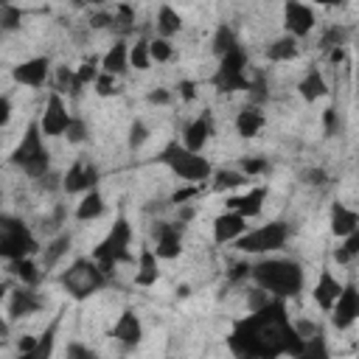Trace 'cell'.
I'll return each instance as SVG.
<instances>
[{"label": "cell", "instance_id": "cell-30", "mask_svg": "<svg viewBox=\"0 0 359 359\" xmlns=\"http://www.w3.org/2000/svg\"><path fill=\"white\" fill-rule=\"evenodd\" d=\"M154 25H157V34L168 39V36L180 34V28H182V14H180L177 8H171L168 3H163V6L157 8V20H154Z\"/></svg>", "mask_w": 359, "mask_h": 359}, {"label": "cell", "instance_id": "cell-43", "mask_svg": "<svg viewBox=\"0 0 359 359\" xmlns=\"http://www.w3.org/2000/svg\"><path fill=\"white\" fill-rule=\"evenodd\" d=\"M93 87H95V93H98V95H104V98H107V95H118V93H121V90H118V76L104 73V70L98 73V79L93 81Z\"/></svg>", "mask_w": 359, "mask_h": 359}, {"label": "cell", "instance_id": "cell-33", "mask_svg": "<svg viewBox=\"0 0 359 359\" xmlns=\"http://www.w3.org/2000/svg\"><path fill=\"white\" fill-rule=\"evenodd\" d=\"M266 59H269V62H292V59H297V39H294L292 34L278 36L275 42H269Z\"/></svg>", "mask_w": 359, "mask_h": 359}, {"label": "cell", "instance_id": "cell-38", "mask_svg": "<svg viewBox=\"0 0 359 359\" xmlns=\"http://www.w3.org/2000/svg\"><path fill=\"white\" fill-rule=\"evenodd\" d=\"M59 320H62V311H59V314H56V320L42 331V337H36V348H34L31 359H42V356H50V353H53V337H56Z\"/></svg>", "mask_w": 359, "mask_h": 359}, {"label": "cell", "instance_id": "cell-63", "mask_svg": "<svg viewBox=\"0 0 359 359\" xmlns=\"http://www.w3.org/2000/svg\"><path fill=\"white\" fill-rule=\"evenodd\" d=\"M0 196H3V194H0Z\"/></svg>", "mask_w": 359, "mask_h": 359}, {"label": "cell", "instance_id": "cell-7", "mask_svg": "<svg viewBox=\"0 0 359 359\" xmlns=\"http://www.w3.org/2000/svg\"><path fill=\"white\" fill-rule=\"evenodd\" d=\"M34 252H39V244L31 227L17 216L0 213V258L14 261L22 255H34Z\"/></svg>", "mask_w": 359, "mask_h": 359}, {"label": "cell", "instance_id": "cell-62", "mask_svg": "<svg viewBox=\"0 0 359 359\" xmlns=\"http://www.w3.org/2000/svg\"><path fill=\"white\" fill-rule=\"evenodd\" d=\"M70 3H73V6H76V8H81V6H84V3H87V0H70Z\"/></svg>", "mask_w": 359, "mask_h": 359}, {"label": "cell", "instance_id": "cell-49", "mask_svg": "<svg viewBox=\"0 0 359 359\" xmlns=\"http://www.w3.org/2000/svg\"><path fill=\"white\" fill-rule=\"evenodd\" d=\"M250 261H233L230 264V272H227V280L230 283H241V280H247L250 278Z\"/></svg>", "mask_w": 359, "mask_h": 359}, {"label": "cell", "instance_id": "cell-55", "mask_svg": "<svg viewBox=\"0 0 359 359\" xmlns=\"http://www.w3.org/2000/svg\"><path fill=\"white\" fill-rule=\"evenodd\" d=\"M109 22H112V11H98V14L90 17V28H95V31L109 28Z\"/></svg>", "mask_w": 359, "mask_h": 359}, {"label": "cell", "instance_id": "cell-37", "mask_svg": "<svg viewBox=\"0 0 359 359\" xmlns=\"http://www.w3.org/2000/svg\"><path fill=\"white\" fill-rule=\"evenodd\" d=\"M356 255H359V230L342 236V244L334 250V261L337 264H351Z\"/></svg>", "mask_w": 359, "mask_h": 359}, {"label": "cell", "instance_id": "cell-1", "mask_svg": "<svg viewBox=\"0 0 359 359\" xmlns=\"http://www.w3.org/2000/svg\"><path fill=\"white\" fill-rule=\"evenodd\" d=\"M227 345L236 356L250 359H275V356H303V337L292 328L286 300L269 297L261 309L238 317L227 337Z\"/></svg>", "mask_w": 359, "mask_h": 359}, {"label": "cell", "instance_id": "cell-48", "mask_svg": "<svg viewBox=\"0 0 359 359\" xmlns=\"http://www.w3.org/2000/svg\"><path fill=\"white\" fill-rule=\"evenodd\" d=\"M34 182H36L39 191H62V174H56V171H50V168H48L42 177H36Z\"/></svg>", "mask_w": 359, "mask_h": 359}, {"label": "cell", "instance_id": "cell-13", "mask_svg": "<svg viewBox=\"0 0 359 359\" xmlns=\"http://www.w3.org/2000/svg\"><path fill=\"white\" fill-rule=\"evenodd\" d=\"M98 180H101V174H98L95 163H90V160L81 157V160H76V163L62 174V191H65V194H84V191L95 188Z\"/></svg>", "mask_w": 359, "mask_h": 359}, {"label": "cell", "instance_id": "cell-31", "mask_svg": "<svg viewBox=\"0 0 359 359\" xmlns=\"http://www.w3.org/2000/svg\"><path fill=\"white\" fill-rule=\"evenodd\" d=\"M53 90H56V93H67L70 98H79L84 87H81V81L76 79V70H73V67L59 65V67L53 70Z\"/></svg>", "mask_w": 359, "mask_h": 359}, {"label": "cell", "instance_id": "cell-41", "mask_svg": "<svg viewBox=\"0 0 359 359\" xmlns=\"http://www.w3.org/2000/svg\"><path fill=\"white\" fill-rule=\"evenodd\" d=\"M98 73H101V59H98V56H90V59H84V62L76 67V79L81 81V87L93 84V81L98 79Z\"/></svg>", "mask_w": 359, "mask_h": 359}, {"label": "cell", "instance_id": "cell-57", "mask_svg": "<svg viewBox=\"0 0 359 359\" xmlns=\"http://www.w3.org/2000/svg\"><path fill=\"white\" fill-rule=\"evenodd\" d=\"M11 121V98L0 95V126H6Z\"/></svg>", "mask_w": 359, "mask_h": 359}, {"label": "cell", "instance_id": "cell-47", "mask_svg": "<svg viewBox=\"0 0 359 359\" xmlns=\"http://www.w3.org/2000/svg\"><path fill=\"white\" fill-rule=\"evenodd\" d=\"M238 171L247 174V177H258V174H266L269 171V163L264 157H244L238 163Z\"/></svg>", "mask_w": 359, "mask_h": 359}, {"label": "cell", "instance_id": "cell-32", "mask_svg": "<svg viewBox=\"0 0 359 359\" xmlns=\"http://www.w3.org/2000/svg\"><path fill=\"white\" fill-rule=\"evenodd\" d=\"M297 90H300L303 101H317V98H323V95L328 93V84H325L323 73H320L317 67H311V70H309V73H306V76L300 79Z\"/></svg>", "mask_w": 359, "mask_h": 359}, {"label": "cell", "instance_id": "cell-24", "mask_svg": "<svg viewBox=\"0 0 359 359\" xmlns=\"http://www.w3.org/2000/svg\"><path fill=\"white\" fill-rule=\"evenodd\" d=\"M339 289H342V283L334 278V272H331L328 266H323V269H320V278H317V283H314V300H317V306H320L323 311H331V306H334Z\"/></svg>", "mask_w": 359, "mask_h": 359}, {"label": "cell", "instance_id": "cell-25", "mask_svg": "<svg viewBox=\"0 0 359 359\" xmlns=\"http://www.w3.org/2000/svg\"><path fill=\"white\" fill-rule=\"evenodd\" d=\"M353 230H359V213L353 208L342 205V202H334L331 205V233L337 238H342V236H348Z\"/></svg>", "mask_w": 359, "mask_h": 359}, {"label": "cell", "instance_id": "cell-58", "mask_svg": "<svg viewBox=\"0 0 359 359\" xmlns=\"http://www.w3.org/2000/svg\"><path fill=\"white\" fill-rule=\"evenodd\" d=\"M34 348H36V337H22V339L17 342V351H20L22 356H31Z\"/></svg>", "mask_w": 359, "mask_h": 359}, {"label": "cell", "instance_id": "cell-23", "mask_svg": "<svg viewBox=\"0 0 359 359\" xmlns=\"http://www.w3.org/2000/svg\"><path fill=\"white\" fill-rule=\"evenodd\" d=\"M157 255L151 250V244H143L137 252V269H135V283L137 286H154L160 278V266H157Z\"/></svg>", "mask_w": 359, "mask_h": 359}, {"label": "cell", "instance_id": "cell-34", "mask_svg": "<svg viewBox=\"0 0 359 359\" xmlns=\"http://www.w3.org/2000/svg\"><path fill=\"white\" fill-rule=\"evenodd\" d=\"M210 177H213V182H210V191H213V194L233 191V188H238V185L247 182V174H241V171H230V168H222V171H216V174H210Z\"/></svg>", "mask_w": 359, "mask_h": 359}, {"label": "cell", "instance_id": "cell-18", "mask_svg": "<svg viewBox=\"0 0 359 359\" xmlns=\"http://www.w3.org/2000/svg\"><path fill=\"white\" fill-rule=\"evenodd\" d=\"M210 135H213V115L205 109L191 123H185V129H182V146L191 149V151H202L205 143L210 140Z\"/></svg>", "mask_w": 359, "mask_h": 359}, {"label": "cell", "instance_id": "cell-14", "mask_svg": "<svg viewBox=\"0 0 359 359\" xmlns=\"http://www.w3.org/2000/svg\"><path fill=\"white\" fill-rule=\"evenodd\" d=\"M42 309V297L36 292V286H25V283H17L8 289V320H22V317H31Z\"/></svg>", "mask_w": 359, "mask_h": 359}, {"label": "cell", "instance_id": "cell-26", "mask_svg": "<svg viewBox=\"0 0 359 359\" xmlns=\"http://www.w3.org/2000/svg\"><path fill=\"white\" fill-rule=\"evenodd\" d=\"M264 123H266V118H264V112H261L258 104H247V107L236 115V132H238L241 137H255V135L264 129Z\"/></svg>", "mask_w": 359, "mask_h": 359}, {"label": "cell", "instance_id": "cell-28", "mask_svg": "<svg viewBox=\"0 0 359 359\" xmlns=\"http://www.w3.org/2000/svg\"><path fill=\"white\" fill-rule=\"evenodd\" d=\"M104 196H101V191H98V185L95 188H90V191H84L81 194V202L76 205V219L79 222H93V219H98L101 213H104Z\"/></svg>", "mask_w": 359, "mask_h": 359}, {"label": "cell", "instance_id": "cell-61", "mask_svg": "<svg viewBox=\"0 0 359 359\" xmlns=\"http://www.w3.org/2000/svg\"><path fill=\"white\" fill-rule=\"evenodd\" d=\"M314 3H320V6H342L345 0H314Z\"/></svg>", "mask_w": 359, "mask_h": 359}, {"label": "cell", "instance_id": "cell-9", "mask_svg": "<svg viewBox=\"0 0 359 359\" xmlns=\"http://www.w3.org/2000/svg\"><path fill=\"white\" fill-rule=\"evenodd\" d=\"M247 53L238 48L227 50L224 56H219V65H216V73L210 76V84L219 90V93H236V90H247Z\"/></svg>", "mask_w": 359, "mask_h": 359}, {"label": "cell", "instance_id": "cell-21", "mask_svg": "<svg viewBox=\"0 0 359 359\" xmlns=\"http://www.w3.org/2000/svg\"><path fill=\"white\" fill-rule=\"evenodd\" d=\"M101 70L112 73V76H126V70H129V42L126 39H115L109 45V50L101 56Z\"/></svg>", "mask_w": 359, "mask_h": 359}, {"label": "cell", "instance_id": "cell-60", "mask_svg": "<svg viewBox=\"0 0 359 359\" xmlns=\"http://www.w3.org/2000/svg\"><path fill=\"white\" fill-rule=\"evenodd\" d=\"M11 286H14L11 280H0V303L8 297V289H11Z\"/></svg>", "mask_w": 359, "mask_h": 359}, {"label": "cell", "instance_id": "cell-3", "mask_svg": "<svg viewBox=\"0 0 359 359\" xmlns=\"http://www.w3.org/2000/svg\"><path fill=\"white\" fill-rule=\"evenodd\" d=\"M132 236H135V233H132V224H129L126 213H118L115 222H112V227H109L107 236L95 244V250H93L90 258H93L107 275H112V269H115L118 264L132 261V252H129Z\"/></svg>", "mask_w": 359, "mask_h": 359}, {"label": "cell", "instance_id": "cell-29", "mask_svg": "<svg viewBox=\"0 0 359 359\" xmlns=\"http://www.w3.org/2000/svg\"><path fill=\"white\" fill-rule=\"evenodd\" d=\"M109 31H112L118 39H126V36L135 31V8H132L129 3H118V6L112 8Z\"/></svg>", "mask_w": 359, "mask_h": 359}, {"label": "cell", "instance_id": "cell-20", "mask_svg": "<svg viewBox=\"0 0 359 359\" xmlns=\"http://www.w3.org/2000/svg\"><path fill=\"white\" fill-rule=\"evenodd\" d=\"M264 199H266V188H264V185H255V188H250L247 194L227 196L224 205H227L230 210L241 213L244 219H252V216H258V213L264 210Z\"/></svg>", "mask_w": 359, "mask_h": 359}, {"label": "cell", "instance_id": "cell-50", "mask_svg": "<svg viewBox=\"0 0 359 359\" xmlns=\"http://www.w3.org/2000/svg\"><path fill=\"white\" fill-rule=\"evenodd\" d=\"M65 216H67L65 205H56V208H53V213H50L48 219H42V227H48V230H59V227L65 224Z\"/></svg>", "mask_w": 359, "mask_h": 359}, {"label": "cell", "instance_id": "cell-59", "mask_svg": "<svg viewBox=\"0 0 359 359\" xmlns=\"http://www.w3.org/2000/svg\"><path fill=\"white\" fill-rule=\"evenodd\" d=\"M342 59H345V48H331V50H328V62H331V65H339Z\"/></svg>", "mask_w": 359, "mask_h": 359}, {"label": "cell", "instance_id": "cell-16", "mask_svg": "<svg viewBox=\"0 0 359 359\" xmlns=\"http://www.w3.org/2000/svg\"><path fill=\"white\" fill-rule=\"evenodd\" d=\"M109 337L115 342H121L123 348H135L140 339H143V323L140 317L135 314V309H123L115 320V325L109 328Z\"/></svg>", "mask_w": 359, "mask_h": 359}, {"label": "cell", "instance_id": "cell-56", "mask_svg": "<svg viewBox=\"0 0 359 359\" xmlns=\"http://www.w3.org/2000/svg\"><path fill=\"white\" fill-rule=\"evenodd\" d=\"M177 90H180V98H182V101H194V98H196V84L188 81V79H182V81L177 84Z\"/></svg>", "mask_w": 359, "mask_h": 359}, {"label": "cell", "instance_id": "cell-46", "mask_svg": "<svg viewBox=\"0 0 359 359\" xmlns=\"http://www.w3.org/2000/svg\"><path fill=\"white\" fill-rule=\"evenodd\" d=\"M65 137H67L70 143H84V140H87V123H84L79 115H70V123H67V129H65Z\"/></svg>", "mask_w": 359, "mask_h": 359}, {"label": "cell", "instance_id": "cell-12", "mask_svg": "<svg viewBox=\"0 0 359 359\" xmlns=\"http://www.w3.org/2000/svg\"><path fill=\"white\" fill-rule=\"evenodd\" d=\"M359 317V292H356V283H342L334 306H331V323L337 331H345L356 323Z\"/></svg>", "mask_w": 359, "mask_h": 359}, {"label": "cell", "instance_id": "cell-39", "mask_svg": "<svg viewBox=\"0 0 359 359\" xmlns=\"http://www.w3.org/2000/svg\"><path fill=\"white\" fill-rule=\"evenodd\" d=\"M149 65H151L149 39L140 36V39H135V45H129V67H135V70H149Z\"/></svg>", "mask_w": 359, "mask_h": 359}, {"label": "cell", "instance_id": "cell-10", "mask_svg": "<svg viewBox=\"0 0 359 359\" xmlns=\"http://www.w3.org/2000/svg\"><path fill=\"white\" fill-rule=\"evenodd\" d=\"M182 230L185 224L182 222H165V219H157L151 222V250L160 261H171L182 252Z\"/></svg>", "mask_w": 359, "mask_h": 359}, {"label": "cell", "instance_id": "cell-36", "mask_svg": "<svg viewBox=\"0 0 359 359\" xmlns=\"http://www.w3.org/2000/svg\"><path fill=\"white\" fill-rule=\"evenodd\" d=\"M351 36V28L345 25H328L320 36V50H331V48H345Z\"/></svg>", "mask_w": 359, "mask_h": 359}, {"label": "cell", "instance_id": "cell-15", "mask_svg": "<svg viewBox=\"0 0 359 359\" xmlns=\"http://www.w3.org/2000/svg\"><path fill=\"white\" fill-rule=\"evenodd\" d=\"M314 11H311V6H306V3H300V0H286L283 3V28H286V34H292L294 39H300V36H309L311 34V28H314Z\"/></svg>", "mask_w": 359, "mask_h": 359}, {"label": "cell", "instance_id": "cell-17", "mask_svg": "<svg viewBox=\"0 0 359 359\" xmlns=\"http://www.w3.org/2000/svg\"><path fill=\"white\" fill-rule=\"evenodd\" d=\"M50 76V59L48 56H34V59H25L20 62L14 70H11V79L17 84H25V87H42Z\"/></svg>", "mask_w": 359, "mask_h": 359}, {"label": "cell", "instance_id": "cell-22", "mask_svg": "<svg viewBox=\"0 0 359 359\" xmlns=\"http://www.w3.org/2000/svg\"><path fill=\"white\" fill-rule=\"evenodd\" d=\"M70 244H73V236L67 233V230H62L56 238H50L42 250H39V266H42V272H48V269H53L65 255H67V250H70Z\"/></svg>", "mask_w": 359, "mask_h": 359}, {"label": "cell", "instance_id": "cell-19", "mask_svg": "<svg viewBox=\"0 0 359 359\" xmlns=\"http://www.w3.org/2000/svg\"><path fill=\"white\" fill-rule=\"evenodd\" d=\"M247 230V219L236 210H227L213 219V241L216 244H233Z\"/></svg>", "mask_w": 359, "mask_h": 359}, {"label": "cell", "instance_id": "cell-11", "mask_svg": "<svg viewBox=\"0 0 359 359\" xmlns=\"http://www.w3.org/2000/svg\"><path fill=\"white\" fill-rule=\"evenodd\" d=\"M36 123H39V129H42L45 137H62V135H65V129H67V123H70V112H67V107H65V101H62V93H56V90L48 93L45 109H42V115L36 118Z\"/></svg>", "mask_w": 359, "mask_h": 359}, {"label": "cell", "instance_id": "cell-44", "mask_svg": "<svg viewBox=\"0 0 359 359\" xmlns=\"http://www.w3.org/2000/svg\"><path fill=\"white\" fill-rule=\"evenodd\" d=\"M149 126L140 121V118H135L132 121V126H129V137H126V143H129V149H140L146 140H149Z\"/></svg>", "mask_w": 359, "mask_h": 359}, {"label": "cell", "instance_id": "cell-5", "mask_svg": "<svg viewBox=\"0 0 359 359\" xmlns=\"http://www.w3.org/2000/svg\"><path fill=\"white\" fill-rule=\"evenodd\" d=\"M163 165H168L180 180H188V182H205V180H210V174H213V165H210V160L208 157H202V151H191V149H185L180 140H168L165 146H163V151H160V157H157Z\"/></svg>", "mask_w": 359, "mask_h": 359}, {"label": "cell", "instance_id": "cell-8", "mask_svg": "<svg viewBox=\"0 0 359 359\" xmlns=\"http://www.w3.org/2000/svg\"><path fill=\"white\" fill-rule=\"evenodd\" d=\"M286 241H289V224L286 222H269V224H261L255 230H244L233 244L244 255H264V252L280 250Z\"/></svg>", "mask_w": 359, "mask_h": 359}, {"label": "cell", "instance_id": "cell-6", "mask_svg": "<svg viewBox=\"0 0 359 359\" xmlns=\"http://www.w3.org/2000/svg\"><path fill=\"white\" fill-rule=\"evenodd\" d=\"M59 283L65 286V292H67L73 300H87V297H93L95 292H101V289L109 283V275H107L93 258H76V261L59 275Z\"/></svg>", "mask_w": 359, "mask_h": 359}, {"label": "cell", "instance_id": "cell-52", "mask_svg": "<svg viewBox=\"0 0 359 359\" xmlns=\"http://www.w3.org/2000/svg\"><path fill=\"white\" fill-rule=\"evenodd\" d=\"M146 101H149V104H160V107H165V104H171V90H165V87H154V90H149Z\"/></svg>", "mask_w": 359, "mask_h": 359}, {"label": "cell", "instance_id": "cell-51", "mask_svg": "<svg viewBox=\"0 0 359 359\" xmlns=\"http://www.w3.org/2000/svg\"><path fill=\"white\" fill-rule=\"evenodd\" d=\"M323 126H325V137H334L337 135V126H339V118H337V109L328 107L323 112Z\"/></svg>", "mask_w": 359, "mask_h": 359}, {"label": "cell", "instance_id": "cell-4", "mask_svg": "<svg viewBox=\"0 0 359 359\" xmlns=\"http://www.w3.org/2000/svg\"><path fill=\"white\" fill-rule=\"evenodd\" d=\"M8 163H11L14 168H20L22 174H28L31 180L42 177V174L50 168V151H48V146H45V135H42V129H39L36 121L28 123V129H25V135L20 137V143L14 146Z\"/></svg>", "mask_w": 359, "mask_h": 359}, {"label": "cell", "instance_id": "cell-2", "mask_svg": "<svg viewBox=\"0 0 359 359\" xmlns=\"http://www.w3.org/2000/svg\"><path fill=\"white\" fill-rule=\"evenodd\" d=\"M250 278L255 280V286L283 300L297 297L306 286V272L294 258H261L250 266Z\"/></svg>", "mask_w": 359, "mask_h": 359}, {"label": "cell", "instance_id": "cell-54", "mask_svg": "<svg viewBox=\"0 0 359 359\" xmlns=\"http://www.w3.org/2000/svg\"><path fill=\"white\" fill-rule=\"evenodd\" d=\"M65 353H67L70 359H93V356H95V351H93V348H84V345H76V342H73V345H67V351H65Z\"/></svg>", "mask_w": 359, "mask_h": 359}, {"label": "cell", "instance_id": "cell-35", "mask_svg": "<svg viewBox=\"0 0 359 359\" xmlns=\"http://www.w3.org/2000/svg\"><path fill=\"white\" fill-rule=\"evenodd\" d=\"M233 48H238V39H236V31L230 28V25H219L216 28V34H213V42H210V50H213V56H224L227 50H233Z\"/></svg>", "mask_w": 359, "mask_h": 359}, {"label": "cell", "instance_id": "cell-45", "mask_svg": "<svg viewBox=\"0 0 359 359\" xmlns=\"http://www.w3.org/2000/svg\"><path fill=\"white\" fill-rule=\"evenodd\" d=\"M300 182H303V185H309V188H323V185H328L331 180H328L325 168L314 165V168H306V171H300Z\"/></svg>", "mask_w": 359, "mask_h": 359}, {"label": "cell", "instance_id": "cell-40", "mask_svg": "<svg viewBox=\"0 0 359 359\" xmlns=\"http://www.w3.org/2000/svg\"><path fill=\"white\" fill-rule=\"evenodd\" d=\"M22 22V8L0 0V31H17Z\"/></svg>", "mask_w": 359, "mask_h": 359}, {"label": "cell", "instance_id": "cell-27", "mask_svg": "<svg viewBox=\"0 0 359 359\" xmlns=\"http://www.w3.org/2000/svg\"><path fill=\"white\" fill-rule=\"evenodd\" d=\"M8 272H11L20 283H25V286H39V280H42V266H39L31 255H22V258L8 261Z\"/></svg>", "mask_w": 359, "mask_h": 359}, {"label": "cell", "instance_id": "cell-53", "mask_svg": "<svg viewBox=\"0 0 359 359\" xmlns=\"http://www.w3.org/2000/svg\"><path fill=\"white\" fill-rule=\"evenodd\" d=\"M196 194H199V185L194 182L191 188H177V191L171 194V199H168V202H171V205H182V202H188V199H191V196H196Z\"/></svg>", "mask_w": 359, "mask_h": 359}, {"label": "cell", "instance_id": "cell-42", "mask_svg": "<svg viewBox=\"0 0 359 359\" xmlns=\"http://www.w3.org/2000/svg\"><path fill=\"white\" fill-rule=\"evenodd\" d=\"M149 56L151 62H168L174 56V48L165 36H157V39H149Z\"/></svg>", "mask_w": 359, "mask_h": 359}]
</instances>
